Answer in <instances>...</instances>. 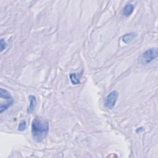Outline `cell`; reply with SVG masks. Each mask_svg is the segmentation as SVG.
<instances>
[{
	"mask_svg": "<svg viewBox=\"0 0 158 158\" xmlns=\"http://www.w3.org/2000/svg\"><path fill=\"white\" fill-rule=\"evenodd\" d=\"M31 131L33 139L37 142H41L46 137L48 134V121L38 117L35 118L32 122Z\"/></svg>",
	"mask_w": 158,
	"mask_h": 158,
	"instance_id": "1",
	"label": "cell"
},
{
	"mask_svg": "<svg viewBox=\"0 0 158 158\" xmlns=\"http://www.w3.org/2000/svg\"><path fill=\"white\" fill-rule=\"evenodd\" d=\"M0 98H1L0 113H3L11 106L14 102V99L11 93L3 88L0 89Z\"/></svg>",
	"mask_w": 158,
	"mask_h": 158,
	"instance_id": "2",
	"label": "cell"
},
{
	"mask_svg": "<svg viewBox=\"0 0 158 158\" xmlns=\"http://www.w3.org/2000/svg\"><path fill=\"white\" fill-rule=\"evenodd\" d=\"M157 48H151L146 50L139 58V61L143 64H147L151 63L157 57Z\"/></svg>",
	"mask_w": 158,
	"mask_h": 158,
	"instance_id": "3",
	"label": "cell"
},
{
	"mask_svg": "<svg viewBox=\"0 0 158 158\" xmlns=\"http://www.w3.org/2000/svg\"><path fill=\"white\" fill-rule=\"evenodd\" d=\"M118 97H119V93L117 91L114 90L111 92L106 97V98H105V100H104L105 107L109 110H113L116 104Z\"/></svg>",
	"mask_w": 158,
	"mask_h": 158,
	"instance_id": "4",
	"label": "cell"
},
{
	"mask_svg": "<svg viewBox=\"0 0 158 158\" xmlns=\"http://www.w3.org/2000/svg\"><path fill=\"white\" fill-rule=\"evenodd\" d=\"M134 9H135V6L134 5L130 3L127 4L124 6L122 10V14L124 16L126 17H128L133 13Z\"/></svg>",
	"mask_w": 158,
	"mask_h": 158,
	"instance_id": "5",
	"label": "cell"
},
{
	"mask_svg": "<svg viewBox=\"0 0 158 158\" xmlns=\"http://www.w3.org/2000/svg\"><path fill=\"white\" fill-rule=\"evenodd\" d=\"M29 100H30V104L28 107V110H27V113H32L35 107H36V105H37V99L36 98L33 96V95H31L29 96Z\"/></svg>",
	"mask_w": 158,
	"mask_h": 158,
	"instance_id": "6",
	"label": "cell"
},
{
	"mask_svg": "<svg viewBox=\"0 0 158 158\" xmlns=\"http://www.w3.org/2000/svg\"><path fill=\"white\" fill-rule=\"evenodd\" d=\"M136 36H137V34L135 33L131 32V33L124 35L122 37V40L125 43L129 44L131 41H133V40L136 37Z\"/></svg>",
	"mask_w": 158,
	"mask_h": 158,
	"instance_id": "7",
	"label": "cell"
},
{
	"mask_svg": "<svg viewBox=\"0 0 158 158\" xmlns=\"http://www.w3.org/2000/svg\"><path fill=\"white\" fill-rule=\"evenodd\" d=\"M70 81L73 85H78L81 83L80 77H78V74L77 73H71L69 75Z\"/></svg>",
	"mask_w": 158,
	"mask_h": 158,
	"instance_id": "8",
	"label": "cell"
},
{
	"mask_svg": "<svg viewBox=\"0 0 158 158\" xmlns=\"http://www.w3.org/2000/svg\"><path fill=\"white\" fill-rule=\"evenodd\" d=\"M26 128H27V124H26V122L25 120H22L18 126V130L20 131H24Z\"/></svg>",
	"mask_w": 158,
	"mask_h": 158,
	"instance_id": "9",
	"label": "cell"
},
{
	"mask_svg": "<svg viewBox=\"0 0 158 158\" xmlns=\"http://www.w3.org/2000/svg\"><path fill=\"white\" fill-rule=\"evenodd\" d=\"M0 44H1V52H3L7 48V46H8L7 43L5 41V40L3 38H2Z\"/></svg>",
	"mask_w": 158,
	"mask_h": 158,
	"instance_id": "10",
	"label": "cell"
}]
</instances>
